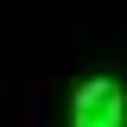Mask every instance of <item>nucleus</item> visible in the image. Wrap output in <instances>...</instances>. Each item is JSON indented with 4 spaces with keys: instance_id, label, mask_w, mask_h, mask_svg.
Listing matches in <instances>:
<instances>
[{
    "instance_id": "obj_1",
    "label": "nucleus",
    "mask_w": 127,
    "mask_h": 127,
    "mask_svg": "<svg viewBox=\"0 0 127 127\" xmlns=\"http://www.w3.org/2000/svg\"><path fill=\"white\" fill-rule=\"evenodd\" d=\"M70 121L76 127H121L127 121V95L114 76H89L76 83V95H70Z\"/></svg>"
}]
</instances>
